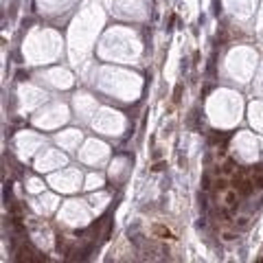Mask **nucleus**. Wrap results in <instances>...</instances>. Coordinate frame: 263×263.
Here are the masks:
<instances>
[{
  "instance_id": "obj_1",
  "label": "nucleus",
  "mask_w": 263,
  "mask_h": 263,
  "mask_svg": "<svg viewBox=\"0 0 263 263\" xmlns=\"http://www.w3.org/2000/svg\"><path fill=\"white\" fill-rule=\"evenodd\" d=\"M154 235L160 237V239H173V232L167 230V228H162V226H154Z\"/></svg>"
},
{
  "instance_id": "obj_2",
  "label": "nucleus",
  "mask_w": 263,
  "mask_h": 263,
  "mask_svg": "<svg viewBox=\"0 0 263 263\" xmlns=\"http://www.w3.org/2000/svg\"><path fill=\"white\" fill-rule=\"evenodd\" d=\"M237 226H239V228H248V226H250V217H241V219L237 221Z\"/></svg>"
},
{
  "instance_id": "obj_3",
  "label": "nucleus",
  "mask_w": 263,
  "mask_h": 263,
  "mask_svg": "<svg viewBox=\"0 0 263 263\" xmlns=\"http://www.w3.org/2000/svg\"><path fill=\"white\" fill-rule=\"evenodd\" d=\"M221 239H224V241H235V239H237V235H235V232H224Z\"/></svg>"
},
{
  "instance_id": "obj_4",
  "label": "nucleus",
  "mask_w": 263,
  "mask_h": 263,
  "mask_svg": "<svg viewBox=\"0 0 263 263\" xmlns=\"http://www.w3.org/2000/svg\"><path fill=\"white\" fill-rule=\"evenodd\" d=\"M254 184H256L259 189H263V176H259V173H256V176H254Z\"/></svg>"
},
{
  "instance_id": "obj_5",
  "label": "nucleus",
  "mask_w": 263,
  "mask_h": 263,
  "mask_svg": "<svg viewBox=\"0 0 263 263\" xmlns=\"http://www.w3.org/2000/svg\"><path fill=\"white\" fill-rule=\"evenodd\" d=\"M180 92H182V86H178V88H176V97H173L176 101H180Z\"/></svg>"
},
{
  "instance_id": "obj_6",
  "label": "nucleus",
  "mask_w": 263,
  "mask_h": 263,
  "mask_svg": "<svg viewBox=\"0 0 263 263\" xmlns=\"http://www.w3.org/2000/svg\"><path fill=\"white\" fill-rule=\"evenodd\" d=\"M165 167H167V165H165V162H158V165H156V167H154V171H162V169H165Z\"/></svg>"
}]
</instances>
